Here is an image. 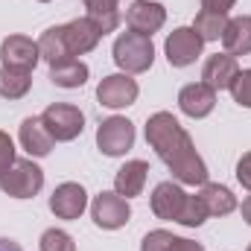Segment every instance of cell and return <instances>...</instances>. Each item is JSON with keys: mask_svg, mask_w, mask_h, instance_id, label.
<instances>
[{"mask_svg": "<svg viewBox=\"0 0 251 251\" xmlns=\"http://www.w3.org/2000/svg\"><path fill=\"white\" fill-rule=\"evenodd\" d=\"M29 88H32V73L0 67V97L3 100H21L29 94Z\"/></svg>", "mask_w": 251, "mask_h": 251, "instance_id": "603a6c76", "label": "cell"}, {"mask_svg": "<svg viewBox=\"0 0 251 251\" xmlns=\"http://www.w3.org/2000/svg\"><path fill=\"white\" fill-rule=\"evenodd\" d=\"M199 199H201L207 216H228L231 210H237V196L222 184H201Z\"/></svg>", "mask_w": 251, "mask_h": 251, "instance_id": "d6986e66", "label": "cell"}, {"mask_svg": "<svg viewBox=\"0 0 251 251\" xmlns=\"http://www.w3.org/2000/svg\"><path fill=\"white\" fill-rule=\"evenodd\" d=\"M146 176H149V164L146 161H126L117 170V176H114V193H120L123 199L140 196L143 184H146Z\"/></svg>", "mask_w": 251, "mask_h": 251, "instance_id": "e0dca14e", "label": "cell"}, {"mask_svg": "<svg viewBox=\"0 0 251 251\" xmlns=\"http://www.w3.org/2000/svg\"><path fill=\"white\" fill-rule=\"evenodd\" d=\"M41 53H38V41L26 38V35H9L0 44V62L9 70H24L32 73V67L38 64Z\"/></svg>", "mask_w": 251, "mask_h": 251, "instance_id": "52a82bcc", "label": "cell"}, {"mask_svg": "<svg viewBox=\"0 0 251 251\" xmlns=\"http://www.w3.org/2000/svg\"><path fill=\"white\" fill-rule=\"evenodd\" d=\"M85 207H88V193L76 181L59 184V187L53 190V196H50V210L59 219H79Z\"/></svg>", "mask_w": 251, "mask_h": 251, "instance_id": "7c38bea8", "label": "cell"}, {"mask_svg": "<svg viewBox=\"0 0 251 251\" xmlns=\"http://www.w3.org/2000/svg\"><path fill=\"white\" fill-rule=\"evenodd\" d=\"M15 161H18V158H15V143H12V137H9L6 131H0V173H6Z\"/></svg>", "mask_w": 251, "mask_h": 251, "instance_id": "83f0119b", "label": "cell"}, {"mask_svg": "<svg viewBox=\"0 0 251 251\" xmlns=\"http://www.w3.org/2000/svg\"><path fill=\"white\" fill-rule=\"evenodd\" d=\"M41 3H47V0H41Z\"/></svg>", "mask_w": 251, "mask_h": 251, "instance_id": "e575fe53", "label": "cell"}, {"mask_svg": "<svg viewBox=\"0 0 251 251\" xmlns=\"http://www.w3.org/2000/svg\"><path fill=\"white\" fill-rule=\"evenodd\" d=\"M249 251H251V246H249Z\"/></svg>", "mask_w": 251, "mask_h": 251, "instance_id": "d590c367", "label": "cell"}, {"mask_svg": "<svg viewBox=\"0 0 251 251\" xmlns=\"http://www.w3.org/2000/svg\"><path fill=\"white\" fill-rule=\"evenodd\" d=\"M117 3H120V0H85L88 18L100 26V32H102V35L114 32V29H117V24H120Z\"/></svg>", "mask_w": 251, "mask_h": 251, "instance_id": "7402d4cb", "label": "cell"}, {"mask_svg": "<svg viewBox=\"0 0 251 251\" xmlns=\"http://www.w3.org/2000/svg\"><path fill=\"white\" fill-rule=\"evenodd\" d=\"M237 0H201V9L204 12H216V15H228L234 9Z\"/></svg>", "mask_w": 251, "mask_h": 251, "instance_id": "1f68e13d", "label": "cell"}, {"mask_svg": "<svg viewBox=\"0 0 251 251\" xmlns=\"http://www.w3.org/2000/svg\"><path fill=\"white\" fill-rule=\"evenodd\" d=\"M240 210H243V219H246V222L251 225V196L246 199V201H243V207H240Z\"/></svg>", "mask_w": 251, "mask_h": 251, "instance_id": "836d02e7", "label": "cell"}, {"mask_svg": "<svg viewBox=\"0 0 251 251\" xmlns=\"http://www.w3.org/2000/svg\"><path fill=\"white\" fill-rule=\"evenodd\" d=\"M21 146L32 155V158H44V155H50V149H53V137H50V131L44 128L41 123V117H26L24 123H21Z\"/></svg>", "mask_w": 251, "mask_h": 251, "instance_id": "2e32d148", "label": "cell"}, {"mask_svg": "<svg viewBox=\"0 0 251 251\" xmlns=\"http://www.w3.org/2000/svg\"><path fill=\"white\" fill-rule=\"evenodd\" d=\"M201 47H204V41H201V35H199L193 26H178V29H173V35H170L167 44H164L167 62L173 64V67H187V64H193L201 56Z\"/></svg>", "mask_w": 251, "mask_h": 251, "instance_id": "ba28073f", "label": "cell"}, {"mask_svg": "<svg viewBox=\"0 0 251 251\" xmlns=\"http://www.w3.org/2000/svg\"><path fill=\"white\" fill-rule=\"evenodd\" d=\"M240 73V64H237V56L231 53H216L204 62V70H201V79L204 85H210L213 91H228L231 82L237 79Z\"/></svg>", "mask_w": 251, "mask_h": 251, "instance_id": "9a60e30c", "label": "cell"}, {"mask_svg": "<svg viewBox=\"0 0 251 251\" xmlns=\"http://www.w3.org/2000/svg\"><path fill=\"white\" fill-rule=\"evenodd\" d=\"M88 76H91L88 64L79 62V59H67V62L50 67V82L59 88H82L88 82Z\"/></svg>", "mask_w": 251, "mask_h": 251, "instance_id": "ffe728a7", "label": "cell"}, {"mask_svg": "<svg viewBox=\"0 0 251 251\" xmlns=\"http://www.w3.org/2000/svg\"><path fill=\"white\" fill-rule=\"evenodd\" d=\"M216 105V91L204 82H193V85H184L181 94H178V108L193 117V120H201L213 111Z\"/></svg>", "mask_w": 251, "mask_h": 251, "instance_id": "5bb4252c", "label": "cell"}, {"mask_svg": "<svg viewBox=\"0 0 251 251\" xmlns=\"http://www.w3.org/2000/svg\"><path fill=\"white\" fill-rule=\"evenodd\" d=\"M237 181L246 190H251V152H246L240 158V164H237Z\"/></svg>", "mask_w": 251, "mask_h": 251, "instance_id": "4dcf8cb0", "label": "cell"}, {"mask_svg": "<svg viewBox=\"0 0 251 251\" xmlns=\"http://www.w3.org/2000/svg\"><path fill=\"white\" fill-rule=\"evenodd\" d=\"M137 94H140V88L128 73H111L97 88V100L105 108H126V105H131L137 100Z\"/></svg>", "mask_w": 251, "mask_h": 251, "instance_id": "9c48e42d", "label": "cell"}, {"mask_svg": "<svg viewBox=\"0 0 251 251\" xmlns=\"http://www.w3.org/2000/svg\"><path fill=\"white\" fill-rule=\"evenodd\" d=\"M0 251H24V249H21L15 240H3V237H0Z\"/></svg>", "mask_w": 251, "mask_h": 251, "instance_id": "d6a6232c", "label": "cell"}, {"mask_svg": "<svg viewBox=\"0 0 251 251\" xmlns=\"http://www.w3.org/2000/svg\"><path fill=\"white\" fill-rule=\"evenodd\" d=\"M167 21V9L161 3H152V0H134L126 12V24L131 32H140V35H149L158 32Z\"/></svg>", "mask_w": 251, "mask_h": 251, "instance_id": "30bf717a", "label": "cell"}, {"mask_svg": "<svg viewBox=\"0 0 251 251\" xmlns=\"http://www.w3.org/2000/svg\"><path fill=\"white\" fill-rule=\"evenodd\" d=\"M204 219H207V210H204L199 193H196V196H187V204H184V213H181L178 225H184V228H199Z\"/></svg>", "mask_w": 251, "mask_h": 251, "instance_id": "484cf974", "label": "cell"}, {"mask_svg": "<svg viewBox=\"0 0 251 251\" xmlns=\"http://www.w3.org/2000/svg\"><path fill=\"white\" fill-rule=\"evenodd\" d=\"M228 91H231V97H234V102H237V105L251 108V67L237 73V79L231 82V88H228Z\"/></svg>", "mask_w": 251, "mask_h": 251, "instance_id": "4316f807", "label": "cell"}, {"mask_svg": "<svg viewBox=\"0 0 251 251\" xmlns=\"http://www.w3.org/2000/svg\"><path fill=\"white\" fill-rule=\"evenodd\" d=\"M62 32H64V44H67L70 56H85V53H91V50L100 44V38H102L100 26H97L88 15H85V18H76V21H70V24H64Z\"/></svg>", "mask_w": 251, "mask_h": 251, "instance_id": "8fae6325", "label": "cell"}, {"mask_svg": "<svg viewBox=\"0 0 251 251\" xmlns=\"http://www.w3.org/2000/svg\"><path fill=\"white\" fill-rule=\"evenodd\" d=\"M222 44L231 56H249L251 53V15L231 18L225 32H222Z\"/></svg>", "mask_w": 251, "mask_h": 251, "instance_id": "ac0fdd59", "label": "cell"}, {"mask_svg": "<svg viewBox=\"0 0 251 251\" xmlns=\"http://www.w3.org/2000/svg\"><path fill=\"white\" fill-rule=\"evenodd\" d=\"M187 196L184 190L173 181H161L155 193H152V213L158 219H170V222H178L181 213H184V204H187Z\"/></svg>", "mask_w": 251, "mask_h": 251, "instance_id": "4fadbf2b", "label": "cell"}, {"mask_svg": "<svg viewBox=\"0 0 251 251\" xmlns=\"http://www.w3.org/2000/svg\"><path fill=\"white\" fill-rule=\"evenodd\" d=\"M44 187V173L29 158H18L6 173H0V190L12 199H32Z\"/></svg>", "mask_w": 251, "mask_h": 251, "instance_id": "3957f363", "label": "cell"}, {"mask_svg": "<svg viewBox=\"0 0 251 251\" xmlns=\"http://www.w3.org/2000/svg\"><path fill=\"white\" fill-rule=\"evenodd\" d=\"M41 123H44V128L50 131V137L56 143H67V140H76L82 134L85 114L76 105H70V102H53V105L44 108Z\"/></svg>", "mask_w": 251, "mask_h": 251, "instance_id": "277c9868", "label": "cell"}, {"mask_svg": "<svg viewBox=\"0 0 251 251\" xmlns=\"http://www.w3.org/2000/svg\"><path fill=\"white\" fill-rule=\"evenodd\" d=\"M38 53H41V59L50 64H62L67 59H73L70 56V50H67V44H64V32L62 26H50L41 38H38Z\"/></svg>", "mask_w": 251, "mask_h": 251, "instance_id": "44dd1931", "label": "cell"}, {"mask_svg": "<svg viewBox=\"0 0 251 251\" xmlns=\"http://www.w3.org/2000/svg\"><path fill=\"white\" fill-rule=\"evenodd\" d=\"M164 251H204V246H201V243H193V240H184V237H176V234H173Z\"/></svg>", "mask_w": 251, "mask_h": 251, "instance_id": "f546056e", "label": "cell"}, {"mask_svg": "<svg viewBox=\"0 0 251 251\" xmlns=\"http://www.w3.org/2000/svg\"><path fill=\"white\" fill-rule=\"evenodd\" d=\"M97 146L108 158H120L134 146V126L126 117H108L97 128Z\"/></svg>", "mask_w": 251, "mask_h": 251, "instance_id": "8992f818", "label": "cell"}, {"mask_svg": "<svg viewBox=\"0 0 251 251\" xmlns=\"http://www.w3.org/2000/svg\"><path fill=\"white\" fill-rule=\"evenodd\" d=\"M170 231H149L146 237H143V246L140 251H164L167 249V243H170Z\"/></svg>", "mask_w": 251, "mask_h": 251, "instance_id": "f1b7e54d", "label": "cell"}, {"mask_svg": "<svg viewBox=\"0 0 251 251\" xmlns=\"http://www.w3.org/2000/svg\"><path fill=\"white\" fill-rule=\"evenodd\" d=\"M146 143L158 152V158L170 167L178 184H207V167L196 152L190 134L170 111H158L146 120Z\"/></svg>", "mask_w": 251, "mask_h": 251, "instance_id": "6da1fadb", "label": "cell"}, {"mask_svg": "<svg viewBox=\"0 0 251 251\" xmlns=\"http://www.w3.org/2000/svg\"><path fill=\"white\" fill-rule=\"evenodd\" d=\"M41 251H76L73 237L62 228H50L41 234Z\"/></svg>", "mask_w": 251, "mask_h": 251, "instance_id": "d4e9b609", "label": "cell"}, {"mask_svg": "<svg viewBox=\"0 0 251 251\" xmlns=\"http://www.w3.org/2000/svg\"><path fill=\"white\" fill-rule=\"evenodd\" d=\"M91 219L97 228L102 231H117L131 219V207L128 199H123L120 193H100L91 201Z\"/></svg>", "mask_w": 251, "mask_h": 251, "instance_id": "5b68a950", "label": "cell"}, {"mask_svg": "<svg viewBox=\"0 0 251 251\" xmlns=\"http://www.w3.org/2000/svg\"><path fill=\"white\" fill-rule=\"evenodd\" d=\"M114 62L126 73H146L152 67V62H155L152 38L149 35H140V32H131V29L123 32L114 41Z\"/></svg>", "mask_w": 251, "mask_h": 251, "instance_id": "7a4b0ae2", "label": "cell"}, {"mask_svg": "<svg viewBox=\"0 0 251 251\" xmlns=\"http://www.w3.org/2000/svg\"><path fill=\"white\" fill-rule=\"evenodd\" d=\"M225 26H228V15H216V12H204V9L196 15V24H193V29L201 35V41H219Z\"/></svg>", "mask_w": 251, "mask_h": 251, "instance_id": "cb8c5ba5", "label": "cell"}]
</instances>
